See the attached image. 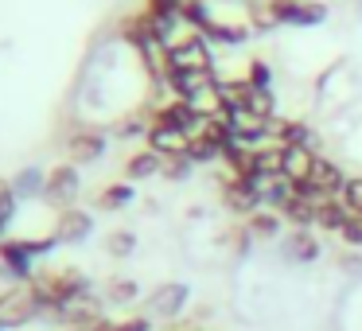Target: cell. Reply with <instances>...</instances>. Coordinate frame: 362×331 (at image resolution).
<instances>
[{
    "label": "cell",
    "instance_id": "6da1fadb",
    "mask_svg": "<svg viewBox=\"0 0 362 331\" xmlns=\"http://www.w3.org/2000/svg\"><path fill=\"white\" fill-rule=\"evenodd\" d=\"M55 245H59L55 234H47V238H4V242H0V273L12 277V284H28L40 273L35 261L47 257Z\"/></svg>",
    "mask_w": 362,
    "mask_h": 331
},
{
    "label": "cell",
    "instance_id": "7a4b0ae2",
    "mask_svg": "<svg viewBox=\"0 0 362 331\" xmlns=\"http://www.w3.org/2000/svg\"><path fill=\"white\" fill-rule=\"evenodd\" d=\"M35 292H40V300H43V308H55V304H63V300H71V296H78V292H90V281H86V273H78L74 265H63V269H43V273H35L32 281Z\"/></svg>",
    "mask_w": 362,
    "mask_h": 331
},
{
    "label": "cell",
    "instance_id": "3957f363",
    "mask_svg": "<svg viewBox=\"0 0 362 331\" xmlns=\"http://www.w3.org/2000/svg\"><path fill=\"white\" fill-rule=\"evenodd\" d=\"M47 312L40 300V292L32 284H8V289L0 292V327H24V323L40 320Z\"/></svg>",
    "mask_w": 362,
    "mask_h": 331
},
{
    "label": "cell",
    "instance_id": "277c9868",
    "mask_svg": "<svg viewBox=\"0 0 362 331\" xmlns=\"http://www.w3.org/2000/svg\"><path fill=\"white\" fill-rule=\"evenodd\" d=\"M172 71H214L211 43L199 32L183 35V40H172L168 43V74Z\"/></svg>",
    "mask_w": 362,
    "mask_h": 331
},
{
    "label": "cell",
    "instance_id": "5b68a950",
    "mask_svg": "<svg viewBox=\"0 0 362 331\" xmlns=\"http://www.w3.org/2000/svg\"><path fill=\"white\" fill-rule=\"evenodd\" d=\"M265 8L273 16V24H292V28L323 24V16H327L320 0H265Z\"/></svg>",
    "mask_w": 362,
    "mask_h": 331
},
{
    "label": "cell",
    "instance_id": "8992f818",
    "mask_svg": "<svg viewBox=\"0 0 362 331\" xmlns=\"http://www.w3.org/2000/svg\"><path fill=\"white\" fill-rule=\"evenodd\" d=\"M51 315H55L59 323H66L71 331L74 327H90V323L102 320V296H98L94 289L78 292V296H71V300H63V304L51 308Z\"/></svg>",
    "mask_w": 362,
    "mask_h": 331
},
{
    "label": "cell",
    "instance_id": "52a82bcc",
    "mask_svg": "<svg viewBox=\"0 0 362 331\" xmlns=\"http://www.w3.org/2000/svg\"><path fill=\"white\" fill-rule=\"evenodd\" d=\"M218 183H222V203L230 207V211L234 214H245V219H250L253 211H261V195H257V187H253L250 180H238V175H218Z\"/></svg>",
    "mask_w": 362,
    "mask_h": 331
},
{
    "label": "cell",
    "instance_id": "ba28073f",
    "mask_svg": "<svg viewBox=\"0 0 362 331\" xmlns=\"http://www.w3.org/2000/svg\"><path fill=\"white\" fill-rule=\"evenodd\" d=\"M43 195H47V203H55V207H71V199L78 195V168L66 160V164H55L47 172V180H43Z\"/></svg>",
    "mask_w": 362,
    "mask_h": 331
},
{
    "label": "cell",
    "instance_id": "9c48e42d",
    "mask_svg": "<svg viewBox=\"0 0 362 331\" xmlns=\"http://www.w3.org/2000/svg\"><path fill=\"white\" fill-rule=\"evenodd\" d=\"M105 152V133H98V129H74V137L66 141V156H71V164H94L98 156Z\"/></svg>",
    "mask_w": 362,
    "mask_h": 331
},
{
    "label": "cell",
    "instance_id": "30bf717a",
    "mask_svg": "<svg viewBox=\"0 0 362 331\" xmlns=\"http://www.w3.org/2000/svg\"><path fill=\"white\" fill-rule=\"evenodd\" d=\"M90 230H94V219H90L86 211H78V207H66V211H59V219H55V238H59L63 245L86 242Z\"/></svg>",
    "mask_w": 362,
    "mask_h": 331
},
{
    "label": "cell",
    "instance_id": "8fae6325",
    "mask_svg": "<svg viewBox=\"0 0 362 331\" xmlns=\"http://www.w3.org/2000/svg\"><path fill=\"white\" fill-rule=\"evenodd\" d=\"M144 141H148V149L156 152V156L172 160V156H187L191 137H187V133H180V129H168V125H152Z\"/></svg>",
    "mask_w": 362,
    "mask_h": 331
},
{
    "label": "cell",
    "instance_id": "7c38bea8",
    "mask_svg": "<svg viewBox=\"0 0 362 331\" xmlns=\"http://www.w3.org/2000/svg\"><path fill=\"white\" fill-rule=\"evenodd\" d=\"M187 296H191L187 284H160V289L148 296V308H152L156 315H168V320H172V315H180V312H183Z\"/></svg>",
    "mask_w": 362,
    "mask_h": 331
},
{
    "label": "cell",
    "instance_id": "4fadbf2b",
    "mask_svg": "<svg viewBox=\"0 0 362 331\" xmlns=\"http://www.w3.org/2000/svg\"><path fill=\"white\" fill-rule=\"evenodd\" d=\"M276 214H281V219H288L296 230L315 226V203H312V199H304V195H296V187H292V195L276 207Z\"/></svg>",
    "mask_w": 362,
    "mask_h": 331
},
{
    "label": "cell",
    "instance_id": "5bb4252c",
    "mask_svg": "<svg viewBox=\"0 0 362 331\" xmlns=\"http://www.w3.org/2000/svg\"><path fill=\"white\" fill-rule=\"evenodd\" d=\"M315 160H320V156H315L308 144H304V149H284V180H288V183H304L308 175H312Z\"/></svg>",
    "mask_w": 362,
    "mask_h": 331
},
{
    "label": "cell",
    "instance_id": "9a60e30c",
    "mask_svg": "<svg viewBox=\"0 0 362 331\" xmlns=\"http://www.w3.org/2000/svg\"><path fill=\"white\" fill-rule=\"evenodd\" d=\"M156 172H164V156H156L152 149H141V152H133V156L125 160V180L129 183L148 180V175H156Z\"/></svg>",
    "mask_w": 362,
    "mask_h": 331
},
{
    "label": "cell",
    "instance_id": "2e32d148",
    "mask_svg": "<svg viewBox=\"0 0 362 331\" xmlns=\"http://www.w3.org/2000/svg\"><path fill=\"white\" fill-rule=\"evenodd\" d=\"M351 219V211H346V203L343 199H323L320 207H315V226L320 230H343V222Z\"/></svg>",
    "mask_w": 362,
    "mask_h": 331
},
{
    "label": "cell",
    "instance_id": "e0dca14e",
    "mask_svg": "<svg viewBox=\"0 0 362 331\" xmlns=\"http://www.w3.org/2000/svg\"><path fill=\"white\" fill-rule=\"evenodd\" d=\"M199 35H203L206 43H230V47H234V43H245L250 28H245V24H222V20H211V24H206Z\"/></svg>",
    "mask_w": 362,
    "mask_h": 331
},
{
    "label": "cell",
    "instance_id": "ac0fdd59",
    "mask_svg": "<svg viewBox=\"0 0 362 331\" xmlns=\"http://www.w3.org/2000/svg\"><path fill=\"white\" fill-rule=\"evenodd\" d=\"M133 199H136V191H133V183H129V180L110 183V187L98 191V211H121V207H129Z\"/></svg>",
    "mask_w": 362,
    "mask_h": 331
},
{
    "label": "cell",
    "instance_id": "d6986e66",
    "mask_svg": "<svg viewBox=\"0 0 362 331\" xmlns=\"http://www.w3.org/2000/svg\"><path fill=\"white\" fill-rule=\"evenodd\" d=\"M308 125L304 121H273V141L281 144V149H304L308 144Z\"/></svg>",
    "mask_w": 362,
    "mask_h": 331
},
{
    "label": "cell",
    "instance_id": "ffe728a7",
    "mask_svg": "<svg viewBox=\"0 0 362 331\" xmlns=\"http://www.w3.org/2000/svg\"><path fill=\"white\" fill-rule=\"evenodd\" d=\"M245 230H250L253 238H261V242H269V238L281 234V214L269 211V207H261V211H253L250 219H245Z\"/></svg>",
    "mask_w": 362,
    "mask_h": 331
},
{
    "label": "cell",
    "instance_id": "44dd1931",
    "mask_svg": "<svg viewBox=\"0 0 362 331\" xmlns=\"http://www.w3.org/2000/svg\"><path fill=\"white\" fill-rule=\"evenodd\" d=\"M288 257H292V261H315V257H320V242H315L312 230H292V238H288Z\"/></svg>",
    "mask_w": 362,
    "mask_h": 331
},
{
    "label": "cell",
    "instance_id": "7402d4cb",
    "mask_svg": "<svg viewBox=\"0 0 362 331\" xmlns=\"http://www.w3.org/2000/svg\"><path fill=\"white\" fill-rule=\"evenodd\" d=\"M183 4H187V0H144V12H148L152 20H160V24L175 28V24H180Z\"/></svg>",
    "mask_w": 362,
    "mask_h": 331
},
{
    "label": "cell",
    "instance_id": "603a6c76",
    "mask_svg": "<svg viewBox=\"0 0 362 331\" xmlns=\"http://www.w3.org/2000/svg\"><path fill=\"white\" fill-rule=\"evenodd\" d=\"M136 281H129V277H113V281H105V304H133L136 300Z\"/></svg>",
    "mask_w": 362,
    "mask_h": 331
},
{
    "label": "cell",
    "instance_id": "cb8c5ba5",
    "mask_svg": "<svg viewBox=\"0 0 362 331\" xmlns=\"http://www.w3.org/2000/svg\"><path fill=\"white\" fill-rule=\"evenodd\" d=\"M187 160L191 164H211V160H222V152H218V144H211L203 133H195L187 144Z\"/></svg>",
    "mask_w": 362,
    "mask_h": 331
},
{
    "label": "cell",
    "instance_id": "d4e9b609",
    "mask_svg": "<svg viewBox=\"0 0 362 331\" xmlns=\"http://www.w3.org/2000/svg\"><path fill=\"white\" fill-rule=\"evenodd\" d=\"M105 250H110V257L125 261L129 253L136 250V234H133V230H113V234L105 238Z\"/></svg>",
    "mask_w": 362,
    "mask_h": 331
},
{
    "label": "cell",
    "instance_id": "484cf974",
    "mask_svg": "<svg viewBox=\"0 0 362 331\" xmlns=\"http://www.w3.org/2000/svg\"><path fill=\"white\" fill-rule=\"evenodd\" d=\"M12 214H16V187L0 175V242H4V226L12 222Z\"/></svg>",
    "mask_w": 362,
    "mask_h": 331
},
{
    "label": "cell",
    "instance_id": "4316f807",
    "mask_svg": "<svg viewBox=\"0 0 362 331\" xmlns=\"http://www.w3.org/2000/svg\"><path fill=\"white\" fill-rule=\"evenodd\" d=\"M245 82H250V86H257V90L273 86V71H269L265 59H250V66H245Z\"/></svg>",
    "mask_w": 362,
    "mask_h": 331
},
{
    "label": "cell",
    "instance_id": "83f0119b",
    "mask_svg": "<svg viewBox=\"0 0 362 331\" xmlns=\"http://www.w3.org/2000/svg\"><path fill=\"white\" fill-rule=\"evenodd\" d=\"M346 203V211L351 214H362V175H354V180H346L343 195H339Z\"/></svg>",
    "mask_w": 362,
    "mask_h": 331
},
{
    "label": "cell",
    "instance_id": "f1b7e54d",
    "mask_svg": "<svg viewBox=\"0 0 362 331\" xmlns=\"http://www.w3.org/2000/svg\"><path fill=\"white\" fill-rule=\"evenodd\" d=\"M339 238L358 250V245H362V214H351V219L343 222V230H339Z\"/></svg>",
    "mask_w": 362,
    "mask_h": 331
},
{
    "label": "cell",
    "instance_id": "f546056e",
    "mask_svg": "<svg viewBox=\"0 0 362 331\" xmlns=\"http://www.w3.org/2000/svg\"><path fill=\"white\" fill-rule=\"evenodd\" d=\"M187 172H191V160L187 156L164 160V175H168V180H187Z\"/></svg>",
    "mask_w": 362,
    "mask_h": 331
},
{
    "label": "cell",
    "instance_id": "4dcf8cb0",
    "mask_svg": "<svg viewBox=\"0 0 362 331\" xmlns=\"http://www.w3.org/2000/svg\"><path fill=\"white\" fill-rule=\"evenodd\" d=\"M117 331H152V320L148 315H125V320H117Z\"/></svg>",
    "mask_w": 362,
    "mask_h": 331
},
{
    "label": "cell",
    "instance_id": "1f68e13d",
    "mask_svg": "<svg viewBox=\"0 0 362 331\" xmlns=\"http://www.w3.org/2000/svg\"><path fill=\"white\" fill-rule=\"evenodd\" d=\"M74 331H117V320H98V323H90V327H74Z\"/></svg>",
    "mask_w": 362,
    "mask_h": 331
},
{
    "label": "cell",
    "instance_id": "d6a6232c",
    "mask_svg": "<svg viewBox=\"0 0 362 331\" xmlns=\"http://www.w3.org/2000/svg\"><path fill=\"white\" fill-rule=\"evenodd\" d=\"M0 331H4V327H0Z\"/></svg>",
    "mask_w": 362,
    "mask_h": 331
}]
</instances>
